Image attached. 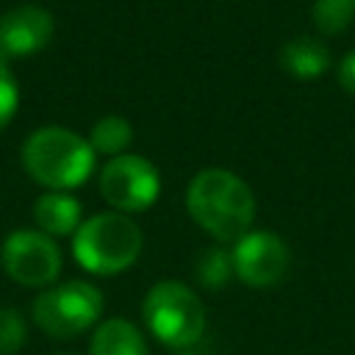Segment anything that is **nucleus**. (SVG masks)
I'll list each match as a JSON object with an SVG mask.
<instances>
[{
	"mask_svg": "<svg viewBox=\"0 0 355 355\" xmlns=\"http://www.w3.org/2000/svg\"><path fill=\"white\" fill-rule=\"evenodd\" d=\"M58 355H67V352H58Z\"/></svg>",
	"mask_w": 355,
	"mask_h": 355,
	"instance_id": "6ab92c4d",
	"label": "nucleus"
},
{
	"mask_svg": "<svg viewBox=\"0 0 355 355\" xmlns=\"http://www.w3.org/2000/svg\"><path fill=\"white\" fill-rule=\"evenodd\" d=\"M31 316L50 338H75L103 316V291L89 280L53 283L33 300Z\"/></svg>",
	"mask_w": 355,
	"mask_h": 355,
	"instance_id": "39448f33",
	"label": "nucleus"
},
{
	"mask_svg": "<svg viewBox=\"0 0 355 355\" xmlns=\"http://www.w3.org/2000/svg\"><path fill=\"white\" fill-rule=\"evenodd\" d=\"M189 216L222 244H236L255 222V197L250 186L222 166L200 169L186 189Z\"/></svg>",
	"mask_w": 355,
	"mask_h": 355,
	"instance_id": "f257e3e1",
	"label": "nucleus"
},
{
	"mask_svg": "<svg viewBox=\"0 0 355 355\" xmlns=\"http://www.w3.org/2000/svg\"><path fill=\"white\" fill-rule=\"evenodd\" d=\"M277 61L294 80H319L330 69V50L316 36H294L280 47Z\"/></svg>",
	"mask_w": 355,
	"mask_h": 355,
	"instance_id": "9b49d317",
	"label": "nucleus"
},
{
	"mask_svg": "<svg viewBox=\"0 0 355 355\" xmlns=\"http://www.w3.org/2000/svg\"><path fill=\"white\" fill-rule=\"evenodd\" d=\"M17 108H19V86H17V78H14L11 67L6 61H0V133L14 119Z\"/></svg>",
	"mask_w": 355,
	"mask_h": 355,
	"instance_id": "f3484780",
	"label": "nucleus"
},
{
	"mask_svg": "<svg viewBox=\"0 0 355 355\" xmlns=\"http://www.w3.org/2000/svg\"><path fill=\"white\" fill-rule=\"evenodd\" d=\"M89 355H150V352L141 330L133 322L122 316H111L94 327L89 341Z\"/></svg>",
	"mask_w": 355,
	"mask_h": 355,
	"instance_id": "f8f14e48",
	"label": "nucleus"
},
{
	"mask_svg": "<svg viewBox=\"0 0 355 355\" xmlns=\"http://www.w3.org/2000/svg\"><path fill=\"white\" fill-rule=\"evenodd\" d=\"M100 194L119 214H141L158 200L161 175L150 158L122 153L100 169Z\"/></svg>",
	"mask_w": 355,
	"mask_h": 355,
	"instance_id": "0eeeda50",
	"label": "nucleus"
},
{
	"mask_svg": "<svg viewBox=\"0 0 355 355\" xmlns=\"http://www.w3.org/2000/svg\"><path fill=\"white\" fill-rule=\"evenodd\" d=\"M180 355H189V352H180Z\"/></svg>",
	"mask_w": 355,
	"mask_h": 355,
	"instance_id": "aec40b11",
	"label": "nucleus"
},
{
	"mask_svg": "<svg viewBox=\"0 0 355 355\" xmlns=\"http://www.w3.org/2000/svg\"><path fill=\"white\" fill-rule=\"evenodd\" d=\"M141 316L150 333L169 349L194 347L205 330V308L200 297L178 280L155 283L141 302Z\"/></svg>",
	"mask_w": 355,
	"mask_h": 355,
	"instance_id": "20e7f679",
	"label": "nucleus"
},
{
	"mask_svg": "<svg viewBox=\"0 0 355 355\" xmlns=\"http://www.w3.org/2000/svg\"><path fill=\"white\" fill-rule=\"evenodd\" d=\"M0 263L14 283L25 288H47L58 280L64 258L53 236L39 227H17L3 239Z\"/></svg>",
	"mask_w": 355,
	"mask_h": 355,
	"instance_id": "423d86ee",
	"label": "nucleus"
},
{
	"mask_svg": "<svg viewBox=\"0 0 355 355\" xmlns=\"http://www.w3.org/2000/svg\"><path fill=\"white\" fill-rule=\"evenodd\" d=\"M33 222L53 239L75 236L83 222V205L72 191H42L33 202Z\"/></svg>",
	"mask_w": 355,
	"mask_h": 355,
	"instance_id": "9d476101",
	"label": "nucleus"
},
{
	"mask_svg": "<svg viewBox=\"0 0 355 355\" xmlns=\"http://www.w3.org/2000/svg\"><path fill=\"white\" fill-rule=\"evenodd\" d=\"M311 19L319 33L336 36L355 19V0H313Z\"/></svg>",
	"mask_w": 355,
	"mask_h": 355,
	"instance_id": "2eb2a0df",
	"label": "nucleus"
},
{
	"mask_svg": "<svg viewBox=\"0 0 355 355\" xmlns=\"http://www.w3.org/2000/svg\"><path fill=\"white\" fill-rule=\"evenodd\" d=\"M94 150L80 133L44 125L25 136L22 141V169L47 191H69L89 180L94 172Z\"/></svg>",
	"mask_w": 355,
	"mask_h": 355,
	"instance_id": "f03ea898",
	"label": "nucleus"
},
{
	"mask_svg": "<svg viewBox=\"0 0 355 355\" xmlns=\"http://www.w3.org/2000/svg\"><path fill=\"white\" fill-rule=\"evenodd\" d=\"M133 141V128L125 116L119 114H105L100 116L94 125H92V133H89V144L94 153L100 155H108V158H116L122 153H128Z\"/></svg>",
	"mask_w": 355,
	"mask_h": 355,
	"instance_id": "ddd939ff",
	"label": "nucleus"
},
{
	"mask_svg": "<svg viewBox=\"0 0 355 355\" xmlns=\"http://www.w3.org/2000/svg\"><path fill=\"white\" fill-rule=\"evenodd\" d=\"M28 341V322L17 308H0V355H17Z\"/></svg>",
	"mask_w": 355,
	"mask_h": 355,
	"instance_id": "dca6fc26",
	"label": "nucleus"
},
{
	"mask_svg": "<svg viewBox=\"0 0 355 355\" xmlns=\"http://www.w3.org/2000/svg\"><path fill=\"white\" fill-rule=\"evenodd\" d=\"M55 33V19L44 6L22 3L0 17V61L11 64L42 53Z\"/></svg>",
	"mask_w": 355,
	"mask_h": 355,
	"instance_id": "1a4fd4ad",
	"label": "nucleus"
},
{
	"mask_svg": "<svg viewBox=\"0 0 355 355\" xmlns=\"http://www.w3.org/2000/svg\"><path fill=\"white\" fill-rule=\"evenodd\" d=\"M194 277L200 286H205L208 291H219L225 288L233 277H236V266H233V252H227L225 247H208L197 255L194 261Z\"/></svg>",
	"mask_w": 355,
	"mask_h": 355,
	"instance_id": "4468645a",
	"label": "nucleus"
},
{
	"mask_svg": "<svg viewBox=\"0 0 355 355\" xmlns=\"http://www.w3.org/2000/svg\"><path fill=\"white\" fill-rule=\"evenodd\" d=\"M233 266L236 277L252 288H269L277 286L288 266L291 255L286 241L272 230H250L233 244Z\"/></svg>",
	"mask_w": 355,
	"mask_h": 355,
	"instance_id": "6e6552de",
	"label": "nucleus"
},
{
	"mask_svg": "<svg viewBox=\"0 0 355 355\" xmlns=\"http://www.w3.org/2000/svg\"><path fill=\"white\" fill-rule=\"evenodd\" d=\"M336 75H338L341 89H344L347 94H352V97H355V50H349V53L341 58V64H338Z\"/></svg>",
	"mask_w": 355,
	"mask_h": 355,
	"instance_id": "a211bd4d",
	"label": "nucleus"
},
{
	"mask_svg": "<svg viewBox=\"0 0 355 355\" xmlns=\"http://www.w3.org/2000/svg\"><path fill=\"white\" fill-rule=\"evenodd\" d=\"M141 252V227L133 216L103 211L80 222L72 236V255L89 275H119L136 263Z\"/></svg>",
	"mask_w": 355,
	"mask_h": 355,
	"instance_id": "7ed1b4c3",
	"label": "nucleus"
}]
</instances>
